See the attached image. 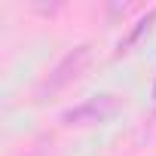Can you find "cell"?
<instances>
[{
  "label": "cell",
  "instance_id": "6da1fadb",
  "mask_svg": "<svg viewBox=\"0 0 156 156\" xmlns=\"http://www.w3.org/2000/svg\"><path fill=\"white\" fill-rule=\"evenodd\" d=\"M89 61H92V49H89V46H76V49H70V52L49 70V76L40 83L37 95H55V92H61L67 83H73L76 76L89 67Z\"/></svg>",
  "mask_w": 156,
  "mask_h": 156
},
{
  "label": "cell",
  "instance_id": "7a4b0ae2",
  "mask_svg": "<svg viewBox=\"0 0 156 156\" xmlns=\"http://www.w3.org/2000/svg\"><path fill=\"white\" fill-rule=\"evenodd\" d=\"M122 107V101L110 92H101V95H92L89 101L76 104L70 110L61 113V122L64 126H98V122H107L110 116H116Z\"/></svg>",
  "mask_w": 156,
  "mask_h": 156
},
{
  "label": "cell",
  "instance_id": "3957f363",
  "mask_svg": "<svg viewBox=\"0 0 156 156\" xmlns=\"http://www.w3.org/2000/svg\"><path fill=\"white\" fill-rule=\"evenodd\" d=\"M153 19H156V9H150V12H147V16H144V19L138 22V28H135V31H132V34H129V37H126L122 43H119V49H126L129 43H135V40H138V37H141V34H144V31H147V28L153 25Z\"/></svg>",
  "mask_w": 156,
  "mask_h": 156
},
{
  "label": "cell",
  "instance_id": "277c9868",
  "mask_svg": "<svg viewBox=\"0 0 156 156\" xmlns=\"http://www.w3.org/2000/svg\"><path fill=\"white\" fill-rule=\"evenodd\" d=\"M153 95H156V83H153Z\"/></svg>",
  "mask_w": 156,
  "mask_h": 156
}]
</instances>
